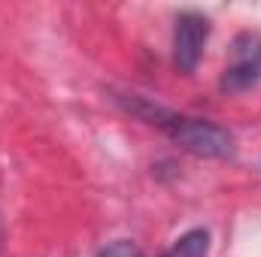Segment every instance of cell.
Segmentation results:
<instances>
[{"mask_svg":"<svg viewBox=\"0 0 261 257\" xmlns=\"http://www.w3.org/2000/svg\"><path fill=\"white\" fill-rule=\"evenodd\" d=\"M258 79H261V34L243 30L231 43L228 64H225L222 79H219V91L222 94H240V91H249Z\"/></svg>","mask_w":261,"mask_h":257,"instance_id":"obj_2","label":"cell"},{"mask_svg":"<svg viewBox=\"0 0 261 257\" xmlns=\"http://www.w3.org/2000/svg\"><path fill=\"white\" fill-rule=\"evenodd\" d=\"M164 257H210V233L200 230V227L182 233V236L167 248Z\"/></svg>","mask_w":261,"mask_h":257,"instance_id":"obj_4","label":"cell"},{"mask_svg":"<svg viewBox=\"0 0 261 257\" xmlns=\"http://www.w3.org/2000/svg\"><path fill=\"white\" fill-rule=\"evenodd\" d=\"M94 257H143V251H140L137 242H130V239H116V242H110L107 248H100Z\"/></svg>","mask_w":261,"mask_h":257,"instance_id":"obj_5","label":"cell"},{"mask_svg":"<svg viewBox=\"0 0 261 257\" xmlns=\"http://www.w3.org/2000/svg\"><path fill=\"white\" fill-rule=\"evenodd\" d=\"M210 40V18L200 15L195 9H186L176 15V27H173V64L179 73H195L203 49Z\"/></svg>","mask_w":261,"mask_h":257,"instance_id":"obj_3","label":"cell"},{"mask_svg":"<svg viewBox=\"0 0 261 257\" xmlns=\"http://www.w3.org/2000/svg\"><path fill=\"white\" fill-rule=\"evenodd\" d=\"M130 109L146 118L149 124H158L164 130L182 151L195 154V157H216V160H225L234 154V136L225 127L206 121V118H192V115H176V112H167L161 106H152L146 100H130Z\"/></svg>","mask_w":261,"mask_h":257,"instance_id":"obj_1","label":"cell"}]
</instances>
